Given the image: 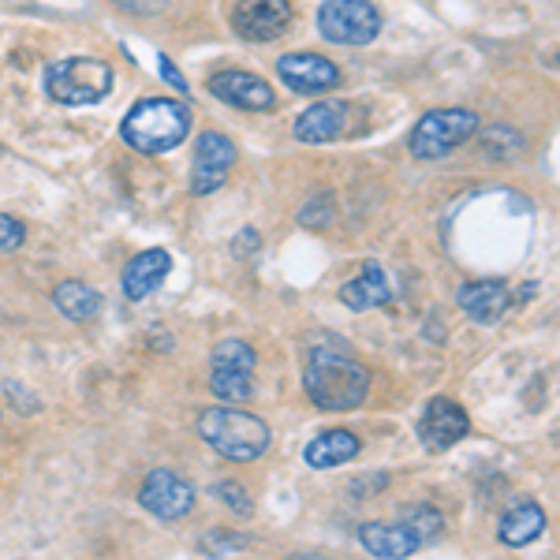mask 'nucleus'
<instances>
[{
  "label": "nucleus",
  "mask_w": 560,
  "mask_h": 560,
  "mask_svg": "<svg viewBox=\"0 0 560 560\" xmlns=\"http://www.w3.org/2000/svg\"><path fill=\"white\" fill-rule=\"evenodd\" d=\"M303 385L322 411H355L370 393V370L345 348L314 345L306 355Z\"/></svg>",
  "instance_id": "1"
},
{
  "label": "nucleus",
  "mask_w": 560,
  "mask_h": 560,
  "mask_svg": "<svg viewBox=\"0 0 560 560\" xmlns=\"http://www.w3.org/2000/svg\"><path fill=\"white\" fill-rule=\"evenodd\" d=\"M191 128V108L173 97H142L139 105L124 116V142L139 153H165L179 147Z\"/></svg>",
  "instance_id": "2"
},
{
  "label": "nucleus",
  "mask_w": 560,
  "mask_h": 560,
  "mask_svg": "<svg viewBox=\"0 0 560 560\" xmlns=\"http://www.w3.org/2000/svg\"><path fill=\"white\" fill-rule=\"evenodd\" d=\"M441 527H445V516L433 504H411L396 523H363L359 527V541L377 560H404L415 549H422L427 541L438 538Z\"/></svg>",
  "instance_id": "3"
},
{
  "label": "nucleus",
  "mask_w": 560,
  "mask_h": 560,
  "mask_svg": "<svg viewBox=\"0 0 560 560\" xmlns=\"http://www.w3.org/2000/svg\"><path fill=\"white\" fill-rule=\"evenodd\" d=\"M198 438L221 453L224 459L250 464L269 448V427L258 415L236 411V408H210L198 415Z\"/></svg>",
  "instance_id": "4"
},
{
  "label": "nucleus",
  "mask_w": 560,
  "mask_h": 560,
  "mask_svg": "<svg viewBox=\"0 0 560 560\" xmlns=\"http://www.w3.org/2000/svg\"><path fill=\"white\" fill-rule=\"evenodd\" d=\"M113 90V68L94 57H71L45 71V94L57 105H94Z\"/></svg>",
  "instance_id": "5"
},
{
  "label": "nucleus",
  "mask_w": 560,
  "mask_h": 560,
  "mask_svg": "<svg viewBox=\"0 0 560 560\" xmlns=\"http://www.w3.org/2000/svg\"><path fill=\"white\" fill-rule=\"evenodd\" d=\"M482 128L471 108H433L422 116L411 131V153L422 161H438L456 147H464L471 135Z\"/></svg>",
  "instance_id": "6"
},
{
  "label": "nucleus",
  "mask_w": 560,
  "mask_h": 560,
  "mask_svg": "<svg viewBox=\"0 0 560 560\" xmlns=\"http://www.w3.org/2000/svg\"><path fill=\"white\" fill-rule=\"evenodd\" d=\"M318 31L337 45H370L382 34V12L370 0H325Z\"/></svg>",
  "instance_id": "7"
},
{
  "label": "nucleus",
  "mask_w": 560,
  "mask_h": 560,
  "mask_svg": "<svg viewBox=\"0 0 560 560\" xmlns=\"http://www.w3.org/2000/svg\"><path fill=\"white\" fill-rule=\"evenodd\" d=\"M232 165H236V147L229 135L202 131L195 142V165H191V195H213L224 187Z\"/></svg>",
  "instance_id": "8"
},
{
  "label": "nucleus",
  "mask_w": 560,
  "mask_h": 560,
  "mask_svg": "<svg viewBox=\"0 0 560 560\" xmlns=\"http://www.w3.org/2000/svg\"><path fill=\"white\" fill-rule=\"evenodd\" d=\"M139 504L150 512V516L176 523L191 512L195 490H191V482H184V478L173 475V471H150L147 482H142V490H139Z\"/></svg>",
  "instance_id": "9"
},
{
  "label": "nucleus",
  "mask_w": 560,
  "mask_h": 560,
  "mask_svg": "<svg viewBox=\"0 0 560 560\" xmlns=\"http://www.w3.org/2000/svg\"><path fill=\"white\" fill-rule=\"evenodd\" d=\"M467 430H471V419H467V411L459 408L456 400H448V396H433L419 422V438L430 453H448L456 441L467 438Z\"/></svg>",
  "instance_id": "10"
},
{
  "label": "nucleus",
  "mask_w": 560,
  "mask_h": 560,
  "mask_svg": "<svg viewBox=\"0 0 560 560\" xmlns=\"http://www.w3.org/2000/svg\"><path fill=\"white\" fill-rule=\"evenodd\" d=\"M277 71L295 94H325V90L340 86V68L318 52H288V57H280Z\"/></svg>",
  "instance_id": "11"
},
{
  "label": "nucleus",
  "mask_w": 560,
  "mask_h": 560,
  "mask_svg": "<svg viewBox=\"0 0 560 560\" xmlns=\"http://www.w3.org/2000/svg\"><path fill=\"white\" fill-rule=\"evenodd\" d=\"M292 23V0H240L236 31L247 42H273Z\"/></svg>",
  "instance_id": "12"
},
{
  "label": "nucleus",
  "mask_w": 560,
  "mask_h": 560,
  "mask_svg": "<svg viewBox=\"0 0 560 560\" xmlns=\"http://www.w3.org/2000/svg\"><path fill=\"white\" fill-rule=\"evenodd\" d=\"M210 94L221 97V102L236 105V108H247V113H266L273 108V86L266 79L250 75V71H240V68H229V71H217L210 79Z\"/></svg>",
  "instance_id": "13"
},
{
  "label": "nucleus",
  "mask_w": 560,
  "mask_h": 560,
  "mask_svg": "<svg viewBox=\"0 0 560 560\" xmlns=\"http://www.w3.org/2000/svg\"><path fill=\"white\" fill-rule=\"evenodd\" d=\"M456 300H459V311H464L475 325H493L509 314L512 292H509V284H501V280H471V284L459 288Z\"/></svg>",
  "instance_id": "14"
},
{
  "label": "nucleus",
  "mask_w": 560,
  "mask_h": 560,
  "mask_svg": "<svg viewBox=\"0 0 560 560\" xmlns=\"http://www.w3.org/2000/svg\"><path fill=\"white\" fill-rule=\"evenodd\" d=\"M168 269H173V258H168V250H161V247L135 255L128 261V269H124V295H128L131 303L147 300L153 288L168 277Z\"/></svg>",
  "instance_id": "15"
},
{
  "label": "nucleus",
  "mask_w": 560,
  "mask_h": 560,
  "mask_svg": "<svg viewBox=\"0 0 560 560\" xmlns=\"http://www.w3.org/2000/svg\"><path fill=\"white\" fill-rule=\"evenodd\" d=\"M388 300H393V280H388L382 266H366L355 280H348L340 288V303L348 311H374V306H385Z\"/></svg>",
  "instance_id": "16"
},
{
  "label": "nucleus",
  "mask_w": 560,
  "mask_h": 560,
  "mask_svg": "<svg viewBox=\"0 0 560 560\" xmlns=\"http://www.w3.org/2000/svg\"><path fill=\"white\" fill-rule=\"evenodd\" d=\"M348 105L345 102H318L295 120V139L300 142H332L345 131Z\"/></svg>",
  "instance_id": "17"
},
{
  "label": "nucleus",
  "mask_w": 560,
  "mask_h": 560,
  "mask_svg": "<svg viewBox=\"0 0 560 560\" xmlns=\"http://www.w3.org/2000/svg\"><path fill=\"white\" fill-rule=\"evenodd\" d=\"M359 438L355 433H348V430H325L318 433V438L306 445V453L303 459L314 467V471H329V467H340V464H348V459H355L359 456Z\"/></svg>",
  "instance_id": "18"
},
{
  "label": "nucleus",
  "mask_w": 560,
  "mask_h": 560,
  "mask_svg": "<svg viewBox=\"0 0 560 560\" xmlns=\"http://www.w3.org/2000/svg\"><path fill=\"white\" fill-rule=\"evenodd\" d=\"M52 303H57V311L65 314L68 322H90L102 311L97 288L83 284V280H60L57 292H52Z\"/></svg>",
  "instance_id": "19"
},
{
  "label": "nucleus",
  "mask_w": 560,
  "mask_h": 560,
  "mask_svg": "<svg viewBox=\"0 0 560 560\" xmlns=\"http://www.w3.org/2000/svg\"><path fill=\"white\" fill-rule=\"evenodd\" d=\"M541 530H546V509H541V504H520L516 512H509V516L501 520L497 538H501L504 546H530L535 538H541Z\"/></svg>",
  "instance_id": "20"
},
{
  "label": "nucleus",
  "mask_w": 560,
  "mask_h": 560,
  "mask_svg": "<svg viewBox=\"0 0 560 560\" xmlns=\"http://www.w3.org/2000/svg\"><path fill=\"white\" fill-rule=\"evenodd\" d=\"M210 388L217 400H229V404L250 400L255 396V374L250 370H213Z\"/></svg>",
  "instance_id": "21"
},
{
  "label": "nucleus",
  "mask_w": 560,
  "mask_h": 560,
  "mask_svg": "<svg viewBox=\"0 0 560 560\" xmlns=\"http://www.w3.org/2000/svg\"><path fill=\"white\" fill-rule=\"evenodd\" d=\"M210 363H213V370H250V374H255L258 355H255V348H250L247 340L229 337V340H221V345L213 348Z\"/></svg>",
  "instance_id": "22"
},
{
  "label": "nucleus",
  "mask_w": 560,
  "mask_h": 560,
  "mask_svg": "<svg viewBox=\"0 0 560 560\" xmlns=\"http://www.w3.org/2000/svg\"><path fill=\"white\" fill-rule=\"evenodd\" d=\"M213 497H221L224 504H229L236 516H247L250 512V497H247V490H243L240 482H221V486H213Z\"/></svg>",
  "instance_id": "23"
},
{
  "label": "nucleus",
  "mask_w": 560,
  "mask_h": 560,
  "mask_svg": "<svg viewBox=\"0 0 560 560\" xmlns=\"http://www.w3.org/2000/svg\"><path fill=\"white\" fill-rule=\"evenodd\" d=\"M23 240H26L23 221H15V217L0 213V250H20Z\"/></svg>",
  "instance_id": "24"
},
{
  "label": "nucleus",
  "mask_w": 560,
  "mask_h": 560,
  "mask_svg": "<svg viewBox=\"0 0 560 560\" xmlns=\"http://www.w3.org/2000/svg\"><path fill=\"white\" fill-rule=\"evenodd\" d=\"M221 546L243 549L247 541H243V535H229V530H217V535H206V538H202V549H206V553H221Z\"/></svg>",
  "instance_id": "25"
},
{
  "label": "nucleus",
  "mask_w": 560,
  "mask_h": 560,
  "mask_svg": "<svg viewBox=\"0 0 560 560\" xmlns=\"http://www.w3.org/2000/svg\"><path fill=\"white\" fill-rule=\"evenodd\" d=\"M158 65H161V71H165V79H168V83H173L176 90H184V94H187V79L179 75V71L173 68V60H168V57H158Z\"/></svg>",
  "instance_id": "26"
},
{
  "label": "nucleus",
  "mask_w": 560,
  "mask_h": 560,
  "mask_svg": "<svg viewBox=\"0 0 560 560\" xmlns=\"http://www.w3.org/2000/svg\"><path fill=\"white\" fill-rule=\"evenodd\" d=\"M300 560H314V557H300Z\"/></svg>",
  "instance_id": "27"
}]
</instances>
